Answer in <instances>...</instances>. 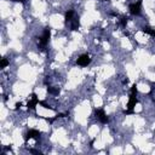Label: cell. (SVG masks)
Returning a JSON list of instances; mask_svg holds the SVG:
<instances>
[{"mask_svg": "<svg viewBox=\"0 0 155 155\" xmlns=\"http://www.w3.org/2000/svg\"><path fill=\"white\" fill-rule=\"evenodd\" d=\"M136 103H137V87L136 85H133L131 88V94H130V99L127 103V110H125V114H132Z\"/></svg>", "mask_w": 155, "mask_h": 155, "instance_id": "cell-1", "label": "cell"}, {"mask_svg": "<svg viewBox=\"0 0 155 155\" xmlns=\"http://www.w3.org/2000/svg\"><path fill=\"white\" fill-rule=\"evenodd\" d=\"M50 34H51L50 28H46V29H45V31H44V34H42V36H41V38H40V40H39V42H40V48H41V50H42V48H45V46L48 44Z\"/></svg>", "mask_w": 155, "mask_h": 155, "instance_id": "cell-2", "label": "cell"}, {"mask_svg": "<svg viewBox=\"0 0 155 155\" xmlns=\"http://www.w3.org/2000/svg\"><path fill=\"white\" fill-rule=\"evenodd\" d=\"M90 62H91V58L88 54H81L76 61L78 65H81V67H87L90 64Z\"/></svg>", "mask_w": 155, "mask_h": 155, "instance_id": "cell-3", "label": "cell"}, {"mask_svg": "<svg viewBox=\"0 0 155 155\" xmlns=\"http://www.w3.org/2000/svg\"><path fill=\"white\" fill-rule=\"evenodd\" d=\"M39 137H40V132L38 130H29L28 133L24 137V140L27 142L28 139H31V138L33 139H39Z\"/></svg>", "mask_w": 155, "mask_h": 155, "instance_id": "cell-4", "label": "cell"}, {"mask_svg": "<svg viewBox=\"0 0 155 155\" xmlns=\"http://www.w3.org/2000/svg\"><path fill=\"white\" fill-rule=\"evenodd\" d=\"M140 5H142L140 1H137L134 4H131L130 5V12L132 15H139L140 13Z\"/></svg>", "mask_w": 155, "mask_h": 155, "instance_id": "cell-5", "label": "cell"}, {"mask_svg": "<svg viewBox=\"0 0 155 155\" xmlns=\"http://www.w3.org/2000/svg\"><path fill=\"white\" fill-rule=\"evenodd\" d=\"M94 113H96L97 119H98L101 122H103V124L108 122V116L105 115V113H104V110H103V109H97Z\"/></svg>", "mask_w": 155, "mask_h": 155, "instance_id": "cell-6", "label": "cell"}, {"mask_svg": "<svg viewBox=\"0 0 155 155\" xmlns=\"http://www.w3.org/2000/svg\"><path fill=\"white\" fill-rule=\"evenodd\" d=\"M38 103H40V102H39V99L36 98V94H35V93H33V96H31V99L28 102V108H30V109H34V108H35V105H36Z\"/></svg>", "mask_w": 155, "mask_h": 155, "instance_id": "cell-7", "label": "cell"}, {"mask_svg": "<svg viewBox=\"0 0 155 155\" xmlns=\"http://www.w3.org/2000/svg\"><path fill=\"white\" fill-rule=\"evenodd\" d=\"M74 16H75V12H74L73 10H69V11L65 13V23L68 24V23L74 18Z\"/></svg>", "mask_w": 155, "mask_h": 155, "instance_id": "cell-8", "label": "cell"}, {"mask_svg": "<svg viewBox=\"0 0 155 155\" xmlns=\"http://www.w3.org/2000/svg\"><path fill=\"white\" fill-rule=\"evenodd\" d=\"M143 31H144V33H148V34H150L151 36H154V38H155V30H154V29H150V28L145 27V28L143 29Z\"/></svg>", "mask_w": 155, "mask_h": 155, "instance_id": "cell-9", "label": "cell"}, {"mask_svg": "<svg viewBox=\"0 0 155 155\" xmlns=\"http://www.w3.org/2000/svg\"><path fill=\"white\" fill-rule=\"evenodd\" d=\"M7 64H8V61H7L6 58H2V59H1V63H0V68H1V69H4Z\"/></svg>", "mask_w": 155, "mask_h": 155, "instance_id": "cell-10", "label": "cell"}]
</instances>
